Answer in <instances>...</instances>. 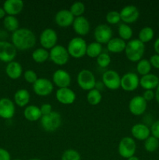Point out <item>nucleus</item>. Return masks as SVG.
<instances>
[{
    "label": "nucleus",
    "mask_w": 159,
    "mask_h": 160,
    "mask_svg": "<svg viewBox=\"0 0 159 160\" xmlns=\"http://www.w3.org/2000/svg\"><path fill=\"white\" fill-rule=\"evenodd\" d=\"M12 44L17 50L26 51L31 49L36 44V36L28 28H19L11 36Z\"/></svg>",
    "instance_id": "f257e3e1"
},
{
    "label": "nucleus",
    "mask_w": 159,
    "mask_h": 160,
    "mask_svg": "<svg viewBox=\"0 0 159 160\" xmlns=\"http://www.w3.org/2000/svg\"><path fill=\"white\" fill-rule=\"evenodd\" d=\"M126 58L132 62H137L141 60L145 52V44L138 38L131 39L126 43L125 48Z\"/></svg>",
    "instance_id": "f03ea898"
},
{
    "label": "nucleus",
    "mask_w": 159,
    "mask_h": 160,
    "mask_svg": "<svg viewBox=\"0 0 159 160\" xmlns=\"http://www.w3.org/2000/svg\"><path fill=\"white\" fill-rule=\"evenodd\" d=\"M87 44L83 38L75 37L70 41L67 46L69 55L74 59H80L86 55Z\"/></svg>",
    "instance_id": "7ed1b4c3"
},
{
    "label": "nucleus",
    "mask_w": 159,
    "mask_h": 160,
    "mask_svg": "<svg viewBox=\"0 0 159 160\" xmlns=\"http://www.w3.org/2000/svg\"><path fill=\"white\" fill-rule=\"evenodd\" d=\"M41 126L47 132H54L62 124V117L58 112L52 111L48 115L42 116L40 120Z\"/></svg>",
    "instance_id": "20e7f679"
},
{
    "label": "nucleus",
    "mask_w": 159,
    "mask_h": 160,
    "mask_svg": "<svg viewBox=\"0 0 159 160\" xmlns=\"http://www.w3.org/2000/svg\"><path fill=\"white\" fill-rule=\"evenodd\" d=\"M76 82L81 89L89 92L95 88L97 81L94 73L90 70L84 69L80 70L77 74Z\"/></svg>",
    "instance_id": "39448f33"
},
{
    "label": "nucleus",
    "mask_w": 159,
    "mask_h": 160,
    "mask_svg": "<svg viewBox=\"0 0 159 160\" xmlns=\"http://www.w3.org/2000/svg\"><path fill=\"white\" fill-rule=\"evenodd\" d=\"M118 154L124 159H129L135 156L137 151V144L132 138L125 137L121 139L118 146Z\"/></svg>",
    "instance_id": "423d86ee"
},
{
    "label": "nucleus",
    "mask_w": 159,
    "mask_h": 160,
    "mask_svg": "<svg viewBox=\"0 0 159 160\" xmlns=\"http://www.w3.org/2000/svg\"><path fill=\"white\" fill-rule=\"evenodd\" d=\"M67 48L60 45H56L49 50V59L55 65L64 66L68 62L70 59Z\"/></svg>",
    "instance_id": "0eeeda50"
},
{
    "label": "nucleus",
    "mask_w": 159,
    "mask_h": 160,
    "mask_svg": "<svg viewBox=\"0 0 159 160\" xmlns=\"http://www.w3.org/2000/svg\"><path fill=\"white\" fill-rule=\"evenodd\" d=\"M39 42L41 45V48L46 50H51L53 47L57 45V33L52 28H46L41 33Z\"/></svg>",
    "instance_id": "6e6552de"
},
{
    "label": "nucleus",
    "mask_w": 159,
    "mask_h": 160,
    "mask_svg": "<svg viewBox=\"0 0 159 160\" xmlns=\"http://www.w3.org/2000/svg\"><path fill=\"white\" fill-rule=\"evenodd\" d=\"M101 82L109 90L115 91L120 88V83H121V77L119 76L118 73L115 70H106L102 74L101 78Z\"/></svg>",
    "instance_id": "1a4fd4ad"
},
{
    "label": "nucleus",
    "mask_w": 159,
    "mask_h": 160,
    "mask_svg": "<svg viewBox=\"0 0 159 160\" xmlns=\"http://www.w3.org/2000/svg\"><path fill=\"white\" fill-rule=\"evenodd\" d=\"M54 90L52 81L47 78H38L33 84V91L38 96L45 97L51 95Z\"/></svg>",
    "instance_id": "9d476101"
},
{
    "label": "nucleus",
    "mask_w": 159,
    "mask_h": 160,
    "mask_svg": "<svg viewBox=\"0 0 159 160\" xmlns=\"http://www.w3.org/2000/svg\"><path fill=\"white\" fill-rule=\"evenodd\" d=\"M17 54V49L12 42L0 41V61L9 62L14 61Z\"/></svg>",
    "instance_id": "9b49d317"
},
{
    "label": "nucleus",
    "mask_w": 159,
    "mask_h": 160,
    "mask_svg": "<svg viewBox=\"0 0 159 160\" xmlns=\"http://www.w3.org/2000/svg\"><path fill=\"white\" fill-rule=\"evenodd\" d=\"M140 85V78L138 75L132 72H128L121 78L120 88L125 92H133Z\"/></svg>",
    "instance_id": "f8f14e48"
},
{
    "label": "nucleus",
    "mask_w": 159,
    "mask_h": 160,
    "mask_svg": "<svg viewBox=\"0 0 159 160\" xmlns=\"http://www.w3.org/2000/svg\"><path fill=\"white\" fill-rule=\"evenodd\" d=\"M94 36L95 42H98L101 45L102 44L107 45L108 42L112 38V30L108 25L101 23L95 28Z\"/></svg>",
    "instance_id": "ddd939ff"
},
{
    "label": "nucleus",
    "mask_w": 159,
    "mask_h": 160,
    "mask_svg": "<svg viewBox=\"0 0 159 160\" xmlns=\"http://www.w3.org/2000/svg\"><path fill=\"white\" fill-rule=\"evenodd\" d=\"M147 102L142 95H136L132 97L129 102V112L134 116H141L146 111Z\"/></svg>",
    "instance_id": "4468645a"
},
{
    "label": "nucleus",
    "mask_w": 159,
    "mask_h": 160,
    "mask_svg": "<svg viewBox=\"0 0 159 160\" xmlns=\"http://www.w3.org/2000/svg\"><path fill=\"white\" fill-rule=\"evenodd\" d=\"M121 20L124 23L129 24L132 23L138 20L140 17V11L137 6L133 5H128L123 7L119 12Z\"/></svg>",
    "instance_id": "2eb2a0df"
},
{
    "label": "nucleus",
    "mask_w": 159,
    "mask_h": 160,
    "mask_svg": "<svg viewBox=\"0 0 159 160\" xmlns=\"http://www.w3.org/2000/svg\"><path fill=\"white\" fill-rule=\"evenodd\" d=\"M15 103L9 98H0V117L5 120L12 118L15 115Z\"/></svg>",
    "instance_id": "dca6fc26"
},
{
    "label": "nucleus",
    "mask_w": 159,
    "mask_h": 160,
    "mask_svg": "<svg viewBox=\"0 0 159 160\" xmlns=\"http://www.w3.org/2000/svg\"><path fill=\"white\" fill-rule=\"evenodd\" d=\"M52 83L59 88H69L71 84V76L65 70H57L52 75Z\"/></svg>",
    "instance_id": "f3484780"
},
{
    "label": "nucleus",
    "mask_w": 159,
    "mask_h": 160,
    "mask_svg": "<svg viewBox=\"0 0 159 160\" xmlns=\"http://www.w3.org/2000/svg\"><path fill=\"white\" fill-rule=\"evenodd\" d=\"M55 98L59 103L63 105H71L76 100V94L70 88H58L55 92Z\"/></svg>",
    "instance_id": "a211bd4d"
},
{
    "label": "nucleus",
    "mask_w": 159,
    "mask_h": 160,
    "mask_svg": "<svg viewBox=\"0 0 159 160\" xmlns=\"http://www.w3.org/2000/svg\"><path fill=\"white\" fill-rule=\"evenodd\" d=\"M75 17L70 12V9H61L56 12L55 21L58 26L61 28H68L73 25Z\"/></svg>",
    "instance_id": "6ab92c4d"
},
{
    "label": "nucleus",
    "mask_w": 159,
    "mask_h": 160,
    "mask_svg": "<svg viewBox=\"0 0 159 160\" xmlns=\"http://www.w3.org/2000/svg\"><path fill=\"white\" fill-rule=\"evenodd\" d=\"M24 3L22 0H6L3 3L2 8L8 16L16 17L23 9Z\"/></svg>",
    "instance_id": "aec40b11"
},
{
    "label": "nucleus",
    "mask_w": 159,
    "mask_h": 160,
    "mask_svg": "<svg viewBox=\"0 0 159 160\" xmlns=\"http://www.w3.org/2000/svg\"><path fill=\"white\" fill-rule=\"evenodd\" d=\"M72 26H73L75 33L79 36H85L90 32V23H89L88 20L84 16L76 17Z\"/></svg>",
    "instance_id": "412c9836"
},
{
    "label": "nucleus",
    "mask_w": 159,
    "mask_h": 160,
    "mask_svg": "<svg viewBox=\"0 0 159 160\" xmlns=\"http://www.w3.org/2000/svg\"><path fill=\"white\" fill-rule=\"evenodd\" d=\"M131 134L133 139L145 141L151 136V129L143 123H136L131 128Z\"/></svg>",
    "instance_id": "4be33fe9"
},
{
    "label": "nucleus",
    "mask_w": 159,
    "mask_h": 160,
    "mask_svg": "<svg viewBox=\"0 0 159 160\" xmlns=\"http://www.w3.org/2000/svg\"><path fill=\"white\" fill-rule=\"evenodd\" d=\"M159 84V78L154 73H148V74L142 76L140 78V85L144 90H154L157 88Z\"/></svg>",
    "instance_id": "5701e85b"
},
{
    "label": "nucleus",
    "mask_w": 159,
    "mask_h": 160,
    "mask_svg": "<svg viewBox=\"0 0 159 160\" xmlns=\"http://www.w3.org/2000/svg\"><path fill=\"white\" fill-rule=\"evenodd\" d=\"M6 73L10 79H19L23 74V67L19 62L12 61L7 63L6 67Z\"/></svg>",
    "instance_id": "b1692460"
},
{
    "label": "nucleus",
    "mask_w": 159,
    "mask_h": 160,
    "mask_svg": "<svg viewBox=\"0 0 159 160\" xmlns=\"http://www.w3.org/2000/svg\"><path fill=\"white\" fill-rule=\"evenodd\" d=\"M14 103L19 107L27 106L31 100V95L26 89H19L14 94Z\"/></svg>",
    "instance_id": "393cba45"
},
{
    "label": "nucleus",
    "mask_w": 159,
    "mask_h": 160,
    "mask_svg": "<svg viewBox=\"0 0 159 160\" xmlns=\"http://www.w3.org/2000/svg\"><path fill=\"white\" fill-rule=\"evenodd\" d=\"M23 116L28 121L35 122L41 120L42 114L41 112L40 107L34 106V105H30V106L25 107L24 111H23Z\"/></svg>",
    "instance_id": "a878e982"
},
{
    "label": "nucleus",
    "mask_w": 159,
    "mask_h": 160,
    "mask_svg": "<svg viewBox=\"0 0 159 160\" xmlns=\"http://www.w3.org/2000/svg\"><path fill=\"white\" fill-rule=\"evenodd\" d=\"M126 45V42L120 38H112L107 43V49L112 53H121L125 51Z\"/></svg>",
    "instance_id": "bb28decb"
},
{
    "label": "nucleus",
    "mask_w": 159,
    "mask_h": 160,
    "mask_svg": "<svg viewBox=\"0 0 159 160\" xmlns=\"http://www.w3.org/2000/svg\"><path fill=\"white\" fill-rule=\"evenodd\" d=\"M3 26L6 31L13 33L19 29L20 23L16 17L7 15L3 19Z\"/></svg>",
    "instance_id": "cd10ccee"
},
{
    "label": "nucleus",
    "mask_w": 159,
    "mask_h": 160,
    "mask_svg": "<svg viewBox=\"0 0 159 160\" xmlns=\"http://www.w3.org/2000/svg\"><path fill=\"white\" fill-rule=\"evenodd\" d=\"M32 59L37 63H44L49 58V52L43 48H38L32 52Z\"/></svg>",
    "instance_id": "c85d7f7f"
},
{
    "label": "nucleus",
    "mask_w": 159,
    "mask_h": 160,
    "mask_svg": "<svg viewBox=\"0 0 159 160\" xmlns=\"http://www.w3.org/2000/svg\"><path fill=\"white\" fill-rule=\"evenodd\" d=\"M102 53V45L97 42H90L87 46L86 55L90 58H96Z\"/></svg>",
    "instance_id": "c756f323"
},
{
    "label": "nucleus",
    "mask_w": 159,
    "mask_h": 160,
    "mask_svg": "<svg viewBox=\"0 0 159 160\" xmlns=\"http://www.w3.org/2000/svg\"><path fill=\"white\" fill-rule=\"evenodd\" d=\"M154 37V31L151 27H144L138 34V39L143 44L151 42Z\"/></svg>",
    "instance_id": "7c9ffc66"
},
{
    "label": "nucleus",
    "mask_w": 159,
    "mask_h": 160,
    "mask_svg": "<svg viewBox=\"0 0 159 160\" xmlns=\"http://www.w3.org/2000/svg\"><path fill=\"white\" fill-rule=\"evenodd\" d=\"M118 36L123 41H130L132 37V29L129 24L126 23H121L118 28Z\"/></svg>",
    "instance_id": "2f4dec72"
},
{
    "label": "nucleus",
    "mask_w": 159,
    "mask_h": 160,
    "mask_svg": "<svg viewBox=\"0 0 159 160\" xmlns=\"http://www.w3.org/2000/svg\"><path fill=\"white\" fill-rule=\"evenodd\" d=\"M101 99H102V95H101V92L97 90L96 88L89 91L87 95V102L91 106L98 105L101 102Z\"/></svg>",
    "instance_id": "473e14b6"
},
{
    "label": "nucleus",
    "mask_w": 159,
    "mask_h": 160,
    "mask_svg": "<svg viewBox=\"0 0 159 160\" xmlns=\"http://www.w3.org/2000/svg\"><path fill=\"white\" fill-rule=\"evenodd\" d=\"M152 67L151 65V62L148 59H142L137 64V71L141 76L151 73V70Z\"/></svg>",
    "instance_id": "72a5a7b5"
},
{
    "label": "nucleus",
    "mask_w": 159,
    "mask_h": 160,
    "mask_svg": "<svg viewBox=\"0 0 159 160\" xmlns=\"http://www.w3.org/2000/svg\"><path fill=\"white\" fill-rule=\"evenodd\" d=\"M144 148L148 152H154L159 148V140L151 135L144 141Z\"/></svg>",
    "instance_id": "f704fd0d"
},
{
    "label": "nucleus",
    "mask_w": 159,
    "mask_h": 160,
    "mask_svg": "<svg viewBox=\"0 0 159 160\" xmlns=\"http://www.w3.org/2000/svg\"><path fill=\"white\" fill-rule=\"evenodd\" d=\"M85 5L83 2H76L73 3L70 9V12L73 14V16L75 18L76 17H82L84 12H85Z\"/></svg>",
    "instance_id": "c9c22d12"
},
{
    "label": "nucleus",
    "mask_w": 159,
    "mask_h": 160,
    "mask_svg": "<svg viewBox=\"0 0 159 160\" xmlns=\"http://www.w3.org/2000/svg\"><path fill=\"white\" fill-rule=\"evenodd\" d=\"M61 160H81V156L76 150L70 148L64 152Z\"/></svg>",
    "instance_id": "e433bc0d"
},
{
    "label": "nucleus",
    "mask_w": 159,
    "mask_h": 160,
    "mask_svg": "<svg viewBox=\"0 0 159 160\" xmlns=\"http://www.w3.org/2000/svg\"><path fill=\"white\" fill-rule=\"evenodd\" d=\"M97 63L101 68H106L108 67L111 63L110 56L106 52H102L97 57Z\"/></svg>",
    "instance_id": "4c0bfd02"
},
{
    "label": "nucleus",
    "mask_w": 159,
    "mask_h": 160,
    "mask_svg": "<svg viewBox=\"0 0 159 160\" xmlns=\"http://www.w3.org/2000/svg\"><path fill=\"white\" fill-rule=\"evenodd\" d=\"M106 21L109 24L115 25L119 23L121 21V17H120L119 12L115 10L110 11L106 15Z\"/></svg>",
    "instance_id": "58836bf2"
},
{
    "label": "nucleus",
    "mask_w": 159,
    "mask_h": 160,
    "mask_svg": "<svg viewBox=\"0 0 159 160\" xmlns=\"http://www.w3.org/2000/svg\"><path fill=\"white\" fill-rule=\"evenodd\" d=\"M23 78L26 82L32 84H34L36 82V81L38 79L37 73L32 70H26L23 73Z\"/></svg>",
    "instance_id": "ea45409f"
},
{
    "label": "nucleus",
    "mask_w": 159,
    "mask_h": 160,
    "mask_svg": "<svg viewBox=\"0 0 159 160\" xmlns=\"http://www.w3.org/2000/svg\"><path fill=\"white\" fill-rule=\"evenodd\" d=\"M151 134L159 140V120H156L151 127Z\"/></svg>",
    "instance_id": "a19ab883"
},
{
    "label": "nucleus",
    "mask_w": 159,
    "mask_h": 160,
    "mask_svg": "<svg viewBox=\"0 0 159 160\" xmlns=\"http://www.w3.org/2000/svg\"><path fill=\"white\" fill-rule=\"evenodd\" d=\"M40 110L42 116L48 115V114L51 113L52 112V106L49 103H44V104H42L41 106Z\"/></svg>",
    "instance_id": "79ce46f5"
},
{
    "label": "nucleus",
    "mask_w": 159,
    "mask_h": 160,
    "mask_svg": "<svg viewBox=\"0 0 159 160\" xmlns=\"http://www.w3.org/2000/svg\"><path fill=\"white\" fill-rule=\"evenodd\" d=\"M142 96L147 102H151L154 98H155V93L154 90H145Z\"/></svg>",
    "instance_id": "37998d69"
},
{
    "label": "nucleus",
    "mask_w": 159,
    "mask_h": 160,
    "mask_svg": "<svg viewBox=\"0 0 159 160\" xmlns=\"http://www.w3.org/2000/svg\"><path fill=\"white\" fill-rule=\"evenodd\" d=\"M149 61L151 62V67L159 70V55L154 54L153 56H151Z\"/></svg>",
    "instance_id": "c03bdc74"
},
{
    "label": "nucleus",
    "mask_w": 159,
    "mask_h": 160,
    "mask_svg": "<svg viewBox=\"0 0 159 160\" xmlns=\"http://www.w3.org/2000/svg\"><path fill=\"white\" fill-rule=\"evenodd\" d=\"M0 160H11L9 152L3 148H0Z\"/></svg>",
    "instance_id": "a18cd8bd"
},
{
    "label": "nucleus",
    "mask_w": 159,
    "mask_h": 160,
    "mask_svg": "<svg viewBox=\"0 0 159 160\" xmlns=\"http://www.w3.org/2000/svg\"><path fill=\"white\" fill-rule=\"evenodd\" d=\"M154 49L156 54L159 55V38H157L154 43Z\"/></svg>",
    "instance_id": "49530a36"
},
{
    "label": "nucleus",
    "mask_w": 159,
    "mask_h": 160,
    "mask_svg": "<svg viewBox=\"0 0 159 160\" xmlns=\"http://www.w3.org/2000/svg\"><path fill=\"white\" fill-rule=\"evenodd\" d=\"M154 93H155V100L157 101V102L159 104V84H158V86L157 87V88H156Z\"/></svg>",
    "instance_id": "de8ad7c7"
},
{
    "label": "nucleus",
    "mask_w": 159,
    "mask_h": 160,
    "mask_svg": "<svg viewBox=\"0 0 159 160\" xmlns=\"http://www.w3.org/2000/svg\"><path fill=\"white\" fill-rule=\"evenodd\" d=\"M6 12H5L4 9H3L2 7H0V20H2V19H4L5 17H6Z\"/></svg>",
    "instance_id": "09e8293b"
},
{
    "label": "nucleus",
    "mask_w": 159,
    "mask_h": 160,
    "mask_svg": "<svg viewBox=\"0 0 159 160\" xmlns=\"http://www.w3.org/2000/svg\"><path fill=\"white\" fill-rule=\"evenodd\" d=\"M103 87H104V85L103 84L102 82H99L98 84V83H96V85H95V88H96L97 90H98V91H100V92H101V90L102 89Z\"/></svg>",
    "instance_id": "8fccbe9b"
},
{
    "label": "nucleus",
    "mask_w": 159,
    "mask_h": 160,
    "mask_svg": "<svg viewBox=\"0 0 159 160\" xmlns=\"http://www.w3.org/2000/svg\"><path fill=\"white\" fill-rule=\"evenodd\" d=\"M127 160H140V159H139L138 157H137V156H132V157H130V158H129V159H127Z\"/></svg>",
    "instance_id": "3c124183"
},
{
    "label": "nucleus",
    "mask_w": 159,
    "mask_h": 160,
    "mask_svg": "<svg viewBox=\"0 0 159 160\" xmlns=\"http://www.w3.org/2000/svg\"><path fill=\"white\" fill-rule=\"evenodd\" d=\"M29 160H41V159H31Z\"/></svg>",
    "instance_id": "603ef678"
},
{
    "label": "nucleus",
    "mask_w": 159,
    "mask_h": 160,
    "mask_svg": "<svg viewBox=\"0 0 159 160\" xmlns=\"http://www.w3.org/2000/svg\"><path fill=\"white\" fill-rule=\"evenodd\" d=\"M13 160H22V159H13Z\"/></svg>",
    "instance_id": "864d4df0"
}]
</instances>
